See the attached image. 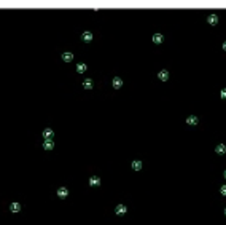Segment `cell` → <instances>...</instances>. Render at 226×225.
<instances>
[{
	"label": "cell",
	"instance_id": "6da1fadb",
	"mask_svg": "<svg viewBox=\"0 0 226 225\" xmlns=\"http://www.w3.org/2000/svg\"><path fill=\"white\" fill-rule=\"evenodd\" d=\"M115 212H116V216H124V214L127 212V208H126L124 204H118L116 208H115Z\"/></svg>",
	"mask_w": 226,
	"mask_h": 225
},
{
	"label": "cell",
	"instance_id": "7a4b0ae2",
	"mask_svg": "<svg viewBox=\"0 0 226 225\" xmlns=\"http://www.w3.org/2000/svg\"><path fill=\"white\" fill-rule=\"evenodd\" d=\"M112 85H113V88H115V89H120V88L123 86V80L120 78V77H113Z\"/></svg>",
	"mask_w": 226,
	"mask_h": 225
},
{
	"label": "cell",
	"instance_id": "3957f363",
	"mask_svg": "<svg viewBox=\"0 0 226 225\" xmlns=\"http://www.w3.org/2000/svg\"><path fill=\"white\" fill-rule=\"evenodd\" d=\"M158 77H159V80L161 81H167L169 80V70H159V73H158Z\"/></svg>",
	"mask_w": 226,
	"mask_h": 225
},
{
	"label": "cell",
	"instance_id": "277c9868",
	"mask_svg": "<svg viewBox=\"0 0 226 225\" xmlns=\"http://www.w3.org/2000/svg\"><path fill=\"white\" fill-rule=\"evenodd\" d=\"M186 123H188V125H191V126H196L199 123V118L196 117V115H190V117L186 118Z\"/></svg>",
	"mask_w": 226,
	"mask_h": 225
},
{
	"label": "cell",
	"instance_id": "5b68a950",
	"mask_svg": "<svg viewBox=\"0 0 226 225\" xmlns=\"http://www.w3.org/2000/svg\"><path fill=\"white\" fill-rule=\"evenodd\" d=\"M53 136H54V133H53V129L51 128H46L43 131V137H45V141H51Z\"/></svg>",
	"mask_w": 226,
	"mask_h": 225
},
{
	"label": "cell",
	"instance_id": "8992f818",
	"mask_svg": "<svg viewBox=\"0 0 226 225\" xmlns=\"http://www.w3.org/2000/svg\"><path fill=\"white\" fill-rule=\"evenodd\" d=\"M89 185L91 187H97V185H101V179L97 176H91L89 177Z\"/></svg>",
	"mask_w": 226,
	"mask_h": 225
},
{
	"label": "cell",
	"instance_id": "52a82bcc",
	"mask_svg": "<svg viewBox=\"0 0 226 225\" xmlns=\"http://www.w3.org/2000/svg\"><path fill=\"white\" fill-rule=\"evenodd\" d=\"M207 22H209L210 26H217V24H218V16H217V15H209V18H207Z\"/></svg>",
	"mask_w": 226,
	"mask_h": 225
},
{
	"label": "cell",
	"instance_id": "ba28073f",
	"mask_svg": "<svg viewBox=\"0 0 226 225\" xmlns=\"http://www.w3.org/2000/svg\"><path fill=\"white\" fill-rule=\"evenodd\" d=\"M164 42V37H162V34H159V32H156L153 35V43H156V45H159V43H162Z\"/></svg>",
	"mask_w": 226,
	"mask_h": 225
},
{
	"label": "cell",
	"instance_id": "9c48e42d",
	"mask_svg": "<svg viewBox=\"0 0 226 225\" xmlns=\"http://www.w3.org/2000/svg\"><path fill=\"white\" fill-rule=\"evenodd\" d=\"M67 195H69L67 187H61V189H57V197H59V198H65Z\"/></svg>",
	"mask_w": 226,
	"mask_h": 225
},
{
	"label": "cell",
	"instance_id": "30bf717a",
	"mask_svg": "<svg viewBox=\"0 0 226 225\" xmlns=\"http://www.w3.org/2000/svg\"><path fill=\"white\" fill-rule=\"evenodd\" d=\"M215 152H217L218 155H225V153H226V145L225 144L217 145V147H215Z\"/></svg>",
	"mask_w": 226,
	"mask_h": 225
},
{
	"label": "cell",
	"instance_id": "8fae6325",
	"mask_svg": "<svg viewBox=\"0 0 226 225\" xmlns=\"http://www.w3.org/2000/svg\"><path fill=\"white\" fill-rule=\"evenodd\" d=\"M62 61H64V62H72L73 54L72 53H62Z\"/></svg>",
	"mask_w": 226,
	"mask_h": 225
},
{
	"label": "cell",
	"instance_id": "7c38bea8",
	"mask_svg": "<svg viewBox=\"0 0 226 225\" xmlns=\"http://www.w3.org/2000/svg\"><path fill=\"white\" fill-rule=\"evenodd\" d=\"M81 38L85 42H91L93 40V32H89V30H86V32H83V35H81Z\"/></svg>",
	"mask_w": 226,
	"mask_h": 225
},
{
	"label": "cell",
	"instance_id": "4fadbf2b",
	"mask_svg": "<svg viewBox=\"0 0 226 225\" xmlns=\"http://www.w3.org/2000/svg\"><path fill=\"white\" fill-rule=\"evenodd\" d=\"M132 169L134 171H140L142 169V161L140 160H134L132 161Z\"/></svg>",
	"mask_w": 226,
	"mask_h": 225
},
{
	"label": "cell",
	"instance_id": "5bb4252c",
	"mask_svg": "<svg viewBox=\"0 0 226 225\" xmlns=\"http://www.w3.org/2000/svg\"><path fill=\"white\" fill-rule=\"evenodd\" d=\"M10 209H11V212H19V211H21V204H19V203H11V204H10Z\"/></svg>",
	"mask_w": 226,
	"mask_h": 225
},
{
	"label": "cell",
	"instance_id": "9a60e30c",
	"mask_svg": "<svg viewBox=\"0 0 226 225\" xmlns=\"http://www.w3.org/2000/svg\"><path fill=\"white\" fill-rule=\"evenodd\" d=\"M43 149L45 150H53V149H54V142H53V141H45Z\"/></svg>",
	"mask_w": 226,
	"mask_h": 225
},
{
	"label": "cell",
	"instance_id": "2e32d148",
	"mask_svg": "<svg viewBox=\"0 0 226 225\" xmlns=\"http://www.w3.org/2000/svg\"><path fill=\"white\" fill-rule=\"evenodd\" d=\"M83 88H85V89H91V88H93V80H91V78H86V80L83 81Z\"/></svg>",
	"mask_w": 226,
	"mask_h": 225
},
{
	"label": "cell",
	"instance_id": "e0dca14e",
	"mask_svg": "<svg viewBox=\"0 0 226 225\" xmlns=\"http://www.w3.org/2000/svg\"><path fill=\"white\" fill-rule=\"evenodd\" d=\"M85 70H86V64H85V62H80V64L77 66V72L78 73H83Z\"/></svg>",
	"mask_w": 226,
	"mask_h": 225
},
{
	"label": "cell",
	"instance_id": "ac0fdd59",
	"mask_svg": "<svg viewBox=\"0 0 226 225\" xmlns=\"http://www.w3.org/2000/svg\"><path fill=\"white\" fill-rule=\"evenodd\" d=\"M220 192H221V195H223V197H226V185H223V187H221V190H220Z\"/></svg>",
	"mask_w": 226,
	"mask_h": 225
},
{
	"label": "cell",
	"instance_id": "d6986e66",
	"mask_svg": "<svg viewBox=\"0 0 226 225\" xmlns=\"http://www.w3.org/2000/svg\"><path fill=\"white\" fill-rule=\"evenodd\" d=\"M220 94H221V97H223V99H226V88H223Z\"/></svg>",
	"mask_w": 226,
	"mask_h": 225
},
{
	"label": "cell",
	"instance_id": "ffe728a7",
	"mask_svg": "<svg viewBox=\"0 0 226 225\" xmlns=\"http://www.w3.org/2000/svg\"><path fill=\"white\" fill-rule=\"evenodd\" d=\"M223 50H225V51H226V42H225V43H223Z\"/></svg>",
	"mask_w": 226,
	"mask_h": 225
},
{
	"label": "cell",
	"instance_id": "44dd1931",
	"mask_svg": "<svg viewBox=\"0 0 226 225\" xmlns=\"http://www.w3.org/2000/svg\"><path fill=\"white\" fill-rule=\"evenodd\" d=\"M223 176H225V177H226V171H225V174H223Z\"/></svg>",
	"mask_w": 226,
	"mask_h": 225
},
{
	"label": "cell",
	"instance_id": "7402d4cb",
	"mask_svg": "<svg viewBox=\"0 0 226 225\" xmlns=\"http://www.w3.org/2000/svg\"><path fill=\"white\" fill-rule=\"evenodd\" d=\"M225 216H226V208H225Z\"/></svg>",
	"mask_w": 226,
	"mask_h": 225
}]
</instances>
